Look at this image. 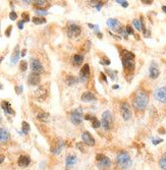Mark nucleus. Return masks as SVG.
<instances>
[{
  "mask_svg": "<svg viewBox=\"0 0 166 170\" xmlns=\"http://www.w3.org/2000/svg\"><path fill=\"white\" fill-rule=\"evenodd\" d=\"M120 56H121V61H122V65H123L124 71L128 72L134 71L136 66L134 53H132L131 51H128V50H122L120 53Z\"/></svg>",
  "mask_w": 166,
  "mask_h": 170,
  "instance_id": "f257e3e1",
  "label": "nucleus"
},
{
  "mask_svg": "<svg viewBox=\"0 0 166 170\" xmlns=\"http://www.w3.org/2000/svg\"><path fill=\"white\" fill-rule=\"evenodd\" d=\"M149 103V97L148 94L145 91H139L136 93L135 97L132 98V106L137 110H144L147 107Z\"/></svg>",
  "mask_w": 166,
  "mask_h": 170,
  "instance_id": "f03ea898",
  "label": "nucleus"
},
{
  "mask_svg": "<svg viewBox=\"0 0 166 170\" xmlns=\"http://www.w3.org/2000/svg\"><path fill=\"white\" fill-rule=\"evenodd\" d=\"M115 162L117 167L121 170H127L132 166V158L128 155V153L125 151H120L119 153H117Z\"/></svg>",
  "mask_w": 166,
  "mask_h": 170,
  "instance_id": "7ed1b4c3",
  "label": "nucleus"
},
{
  "mask_svg": "<svg viewBox=\"0 0 166 170\" xmlns=\"http://www.w3.org/2000/svg\"><path fill=\"white\" fill-rule=\"evenodd\" d=\"M101 125L104 127L106 131H109L111 129L112 125H113V116H112V113L110 111H105L102 114V122Z\"/></svg>",
  "mask_w": 166,
  "mask_h": 170,
  "instance_id": "20e7f679",
  "label": "nucleus"
},
{
  "mask_svg": "<svg viewBox=\"0 0 166 170\" xmlns=\"http://www.w3.org/2000/svg\"><path fill=\"white\" fill-rule=\"evenodd\" d=\"M119 110H120V114L124 120H129V119L132 118V108H131V105H129L127 101H122L120 103V105H119Z\"/></svg>",
  "mask_w": 166,
  "mask_h": 170,
  "instance_id": "39448f33",
  "label": "nucleus"
},
{
  "mask_svg": "<svg viewBox=\"0 0 166 170\" xmlns=\"http://www.w3.org/2000/svg\"><path fill=\"white\" fill-rule=\"evenodd\" d=\"M48 96H49V91L46 86H40L34 92V97L36 100H38L39 102L45 101V100L48 98Z\"/></svg>",
  "mask_w": 166,
  "mask_h": 170,
  "instance_id": "423d86ee",
  "label": "nucleus"
},
{
  "mask_svg": "<svg viewBox=\"0 0 166 170\" xmlns=\"http://www.w3.org/2000/svg\"><path fill=\"white\" fill-rule=\"evenodd\" d=\"M96 161H97V166L100 169H107L111 165V160L103 154H98L96 156Z\"/></svg>",
  "mask_w": 166,
  "mask_h": 170,
  "instance_id": "0eeeda50",
  "label": "nucleus"
},
{
  "mask_svg": "<svg viewBox=\"0 0 166 170\" xmlns=\"http://www.w3.org/2000/svg\"><path fill=\"white\" fill-rule=\"evenodd\" d=\"M82 33V29L75 22H69L67 25V36L69 38H77Z\"/></svg>",
  "mask_w": 166,
  "mask_h": 170,
  "instance_id": "6e6552de",
  "label": "nucleus"
},
{
  "mask_svg": "<svg viewBox=\"0 0 166 170\" xmlns=\"http://www.w3.org/2000/svg\"><path fill=\"white\" fill-rule=\"evenodd\" d=\"M83 111L81 108H77L75 109L74 111H71V121L74 123V124H81L83 121Z\"/></svg>",
  "mask_w": 166,
  "mask_h": 170,
  "instance_id": "1a4fd4ad",
  "label": "nucleus"
},
{
  "mask_svg": "<svg viewBox=\"0 0 166 170\" xmlns=\"http://www.w3.org/2000/svg\"><path fill=\"white\" fill-rule=\"evenodd\" d=\"M154 98L161 103H166V87H159L153 93Z\"/></svg>",
  "mask_w": 166,
  "mask_h": 170,
  "instance_id": "9d476101",
  "label": "nucleus"
},
{
  "mask_svg": "<svg viewBox=\"0 0 166 170\" xmlns=\"http://www.w3.org/2000/svg\"><path fill=\"white\" fill-rule=\"evenodd\" d=\"M90 75H91V71H90V65L88 64H84L83 67L79 71V79L83 83H86L90 78Z\"/></svg>",
  "mask_w": 166,
  "mask_h": 170,
  "instance_id": "9b49d317",
  "label": "nucleus"
},
{
  "mask_svg": "<svg viewBox=\"0 0 166 170\" xmlns=\"http://www.w3.org/2000/svg\"><path fill=\"white\" fill-rule=\"evenodd\" d=\"M31 69L34 73H38V75L44 71V67H43L42 63L40 62V60L35 58L31 59Z\"/></svg>",
  "mask_w": 166,
  "mask_h": 170,
  "instance_id": "f8f14e48",
  "label": "nucleus"
},
{
  "mask_svg": "<svg viewBox=\"0 0 166 170\" xmlns=\"http://www.w3.org/2000/svg\"><path fill=\"white\" fill-rule=\"evenodd\" d=\"M82 140H83V142H84L85 144H87L89 146H94L96 144L95 139L93 138V136L90 134L89 132H83Z\"/></svg>",
  "mask_w": 166,
  "mask_h": 170,
  "instance_id": "ddd939ff",
  "label": "nucleus"
},
{
  "mask_svg": "<svg viewBox=\"0 0 166 170\" xmlns=\"http://www.w3.org/2000/svg\"><path fill=\"white\" fill-rule=\"evenodd\" d=\"M82 101L83 102H86V103H90V102H93V101H96V96L93 94L92 92H84L82 95Z\"/></svg>",
  "mask_w": 166,
  "mask_h": 170,
  "instance_id": "4468645a",
  "label": "nucleus"
},
{
  "mask_svg": "<svg viewBox=\"0 0 166 170\" xmlns=\"http://www.w3.org/2000/svg\"><path fill=\"white\" fill-rule=\"evenodd\" d=\"M107 26L110 28L112 31H118L119 29L121 28V25L117 19L115 18H110L107 21Z\"/></svg>",
  "mask_w": 166,
  "mask_h": 170,
  "instance_id": "2eb2a0df",
  "label": "nucleus"
},
{
  "mask_svg": "<svg viewBox=\"0 0 166 170\" xmlns=\"http://www.w3.org/2000/svg\"><path fill=\"white\" fill-rule=\"evenodd\" d=\"M40 81H41V79H40V75L38 73H34L32 72L31 75H29V79H28V82L30 85L32 86H37L40 84Z\"/></svg>",
  "mask_w": 166,
  "mask_h": 170,
  "instance_id": "dca6fc26",
  "label": "nucleus"
},
{
  "mask_svg": "<svg viewBox=\"0 0 166 170\" xmlns=\"http://www.w3.org/2000/svg\"><path fill=\"white\" fill-rule=\"evenodd\" d=\"M18 163V166H21V167H28L30 165V163H31V158H30L29 156L22 155V156H19Z\"/></svg>",
  "mask_w": 166,
  "mask_h": 170,
  "instance_id": "f3484780",
  "label": "nucleus"
},
{
  "mask_svg": "<svg viewBox=\"0 0 166 170\" xmlns=\"http://www.w3.org/2000/svg\"><path fill=\"white\" fill-rule=\"evenodd\" d=\"M75 163H77V156H75V155L71 154V155H68L67 157H66L65 164H66V167H67V168L74 167Z\"/></svg>",
  "mask_w": 166,
  "mask_h": 170,
  "instance_id": "a211bd4d",
  "label": "nucleus"
},
{
  "mask_svg": "<svg viewBox=\"0 0 166 170\" xmlns=\"http://www.w3.org/2000/svg\"><path fill=\"white\" fill-rule=\"evenodd\" d=\"M149 71H150V78L151 79H157L159 75H160V71H159V68L157 67V65H156L155 63H153V64L150 66Z\"/></svg>",
  "mask_w": 166,
  "mask_h": 170,
  "instance_id": "6ab92c4d",
  "label": "nucleus"
},
{
  "mask_svg": "<svg viewBox=\"0 0 166 170\" xmlns=\"http://www.w3.org/2000/svg\"><path fill=\"white\" fill-rule=\"evenodd\" d=\"M9 139H10V135H9V132L6 131L5 128L0 127V143L7 142V141H9Z\"/></svg>",
  "mask_w": 166,
  "mask_h": 170,
  "instance_id": "aec40b11",
  "label": "nucleus"
},
{
  "mask_svg": "<svg viewBox=\"0 0 166 170\" xmlns=\"http://www.w3.org/2000/svg\"><path fill=\"white\" fill-rule=\"evenodd\" d=\"M1 107H2L3 110H4V112L7 113V114H14V111H13V109H12L10 103H9V102H7V101H2Z\"/></svg>",
  "mask_w": 166,
  "mask_h": 170,
  "instance_id": "412c9836",
  "label": "nucleus"
},
{
  "mask_svg": "<svg viewBox=\"0 0 166 170\" xmlns=\"http://www.w3.org/2000/svg\"><path fill=\"white\" fill-rule=\"evenodd\" d=\"M19 56H21V51H19L18 46H16L14 50H13V53H12V56H11V64H15V63L18 61Z\"/></svg>",
  "mask_w": 166,
  "mask_h": 170,
  "instance_id": "4be33fe9",
  "label": "nucleus"
},
{
  "mask_svg": "<svg viewBox=\"0 0 166 170\" xmlns=\"http://www.w3.org/2000/svg\"><path fill=\"white\" fill-rule=\"evenodd\" d=\"M83 60H84V57H83V55H81V54H75V55H74V57H72V62H74V64H75V65L82 64Z\"/></svg>",
  "mask_w": 166,
  "mask_h": 170,
  "instance_id": "5701e85b",
  "label": "nucleus"
},
{
  "mask_svg": "<svg viewBox=\"0 0 166 170\" xmlns=\"http://www.w3.org/2000/svg\"><path fill=\"white\" fill-rule=\"evenodd\" d=\"M61 149H62V143L61 142H57V144L53 147L51 151H52L53 154H58V153L61 151Z\"/></svg>",
  "mask_w": 166,
  "mask_h": 170,
  "instance_id": "b1692460",
  "label": "nucleus"
},
{
  "mask_svg": "<svg viewBox=\"0 0 166 170\" xmlns=\"http://www.w3.org/2000/svg\"><path fill=\"white\" fill-rule=\"evenodd\" d=\"M32 21L35 25H42V24H45L46 22V19L44 18H39V16H35V18H33Z\"/></svg>",
  "mask_w": 166,
  "mask_h": 170,
  "instance_id": "393cba45",
  "label": "nucleus"
},
{
  "mask_svg": "<svg viewBox=\"0 0 166 170\" xmlns=\"http://www.w3.org/2000/svg\"><path fill=\"white\" fill-rule=\"evenodd\" d=\"M65 82H66V84H67L68 86H71V85H75V83L78 82V79H75L74 75H68L67 78H66Z\"/></svg>",
  "mask_w": 166,
  "mask_h": 170,
  "instance_id": "a878e982",
  "label": "nucleus"
},
{
  "mask_svg": "<svg viewBox=\"0 0 166 170\" xmlns=\"http://www.w3.org/2000/svg\"><path fill=\"white\" fill-rule=\"evenodd\" d=\"M22 132L24 135H26L30 132V124L26 121H22Z\"/></svg>",
  "mask_w": 166,
  "mask_h": 170,
  "instance_id": "bb28decb",
  "label": "nucleus"
},
{
  "mask_svg": "<svg viewBox=\"0 0 166 170\" xmlns=\"http://www.w3.org/2000/svg\"><path fill=\"white\" fill-rule=\"evenodd\" d=\"M48 117H49V114L46 112H40L37 115V118L41 121H46L48 119Z\"/></svg>",
  "mask_w": 166,
  "mask_h": 170,
  "instance_id": "cd10ccee",
  "label": "nucleus"
},
{
  "mask_svg": "<svg viewBox=\"0 0 166 170\" xmlns=\"http://www.w3.org/2000/svg\"><path fill=\"white\" fill-rule=\"evenodd\" d=\"M132 25H134V26L136 29L138 30V31H141V30L143 29V26H142V22L140 19H137V18H135L134 21H132Z\"/></svg>",
  "mask_w": 166,
  "mask_h": 170,
  "instance_id": "c85d7f7f",
  "label": "nucleus"
},
{
  "mask_svg": "<svg viewBox=\"0 0 166 170\" xmlns=\"http://www.w3.org/2000/svg\"><path fill=\"white\" fill-rule=\"evenodd\" d=\"M92 126L94 128H99L101 126V122L98 120L97 118H96V116H94V117H93V119H92Z\"/></svg>",
  "mask_w": 166,
  "mask_h": 170,
  "instance_id": "c756f323",
  "label": "nucleus"
},
{
  "mask_svg": "<svg viewBox=\"0 0 166 170\" xmlns=\"http://www.w3.org/2000/svg\"><path fill=\"white\" fill-rule=\"evenodd\" d=\"M159 165L161 166L162 169L166 170V153L163 155V157L160 159V161H159Z\"/></svg>",
  "mask_w": 166,
  "mask_h": 170,
  "instance_id": "7c9ffc66",
  "label": "nucleus"
},
{
  "mask_svg": "<svg viewBox=\"0 0 166 170\" xmlns=\"http://www.w3.org/2000/svg\"><path fill=\"white\" fill-rule=\"evenodd\" d=\"M19 68H21L22 71H26V68H28V62L26 60H22L21 63H19Z\"/></svg>",
  "mask_w": 166,
  "mask_h": 170,
  "instance_id": "2f4dec72",
  "label": "nucleus"
},
{
  "mask_svg": "<svg viewBox=\"0 0 166 170\" xmlns=\"http://www.w3.org/2000/svg\"><path fill=\"white\" fill-rule=\"evenodd\" d=\"M47 1H44V0H38V1H34V4L36 6H45L46 4H47Z\"/></svg>",
  "mask_w": 166,
  "mask_h": 170,
  "instance_id": "473e14b6",
  "label": "nucleus"
},
{
  "mask_svg": "<svg viewBox=\"0 0 166 170\" xmlns=\"http://www.w3.org/2000/svg\"><path fill=\"white\" fill-rule=\"evenodd\" d=\"M22 22H29L30 21V14L28 12H24L22 13Z\"/></svg>",
  "mask_w": 166,
  "mask_h": 170,
  "instance_id": "72a5a7b5",
  "label": "nucleus"
},
{
  "mask_svg": "<svg viewBox=\"0 0 166 170\" xmlns=\"http://www.w3.org/2000/svg\"><path fill=\"white\" fill-rule=\"evenodd\" d=\"M9 18H10L11 21H15V19L18 18V14L15 13V11H11L9 13Z\"/></svg>",
  "mask_w": 166,
  "mask_h": 170,
  "instance_id": "f704fd0d",
  "label": "nucleus"
},
{
  "mask_svg": "<svg viewBox=\"0 0 166 170\" xmlns=\"http://www.w3.org/2000/svg\"><path fill=\"white\" fill-rule=\"evenodd\" d=\"M125 31H127L128 35H134V30H132V28L131 26H125Z\"/></svg>",
  "mask_w": 166,
  "mask_h": 170,
  "instance_id": "c9c22d12",
  "label": "nucleus"
},
{
  "mask_svg": "<svg viewBox=\"0 0 166 170\" xmlns=\"http://www.w3.org/2000/svg\"><path fill=\"white\" fill-rule=\"evenodd\" d=\"M36 13L39 14V15H46L48 12L46 10H44V9H37V10H36Z\"/></svg>",
  "mask_w": 166,
  "mask_h": 170,
  "instance_id": "e433bc0d",
  "label": "nucleus"
},
{
  "mask_svg": "<svg viewBox=\"0 0 166 170\" xmlns=\"http://www.w3.org/2000/svg\"><path fill=\"white\" fill-rule=\"evenodd\" d=\"M116 2H117L118 4L122 5L123 7H128V1H123V0H117Z\"/></svg>",
  "mask_w": 166,
  "mask_h": 170,
  "instance_id": "4c0bfd02",
  "label": "nucleus"
},
{
  "mask_svg": "<svg viewBox=\"0 0 166 170\" xmlns=\"http://www.w3.org/2000/svg\"><path fill=\"white\" fill-rule=\"evenodd\" d=\"M11 30H12V26H9L8 28H7V30L5 31V36H6V37H9V36H10Z\"/></svg>",
  "mask_w": 166,
  "mask_h": 170,
  "instance_id": "58836bf2",
  "label": "nucleus"
},
{
  "mask_svg": "<svg viewBox=\"0 0 166 170\" xmlns=\"http://www.w3.org/2000/svg\"><path fill=\"white\" fill-rule=\"evenodd\" d=\"M106 72H108L109 73V75H110V78L111 79H114V73H116L115 71H109V69H106Z\"/></svg>",
  "mask_w": 166,
  "mask_h": 170,
  "instance_id": "ea45409f",
  "label": "nucleus"
},
{
  "mask_svg": "<svg viewBox=\"0 0 166 170\" xmlns=\"http://www.w3.org/2000/svg\"><path fill=\"white\" fill-rule=\"evenodd\" d=\"M18 26L19 30H22V29H24V22H22V21H19V22H18Z\"/></svg>",
  "mask_w": 166,
  "mask_h": 170,
  "instance_id": "a19ab883",
  "label": "nucleus"
},
{
  "mask_svg": "<svg viewBox=\"0 0 166 170\" xmlns=\"http://www.w3.org/2000/svg\"><path fill=\"white\" fill-rule=\"evenodd\" d=\"M102 5H103V2H97L96 3V8H97V10H100Z\"/></svg>",
  "mask_w": 166,
  "mask_h": 170,
  "instance_id": "79ce46f5",
  "label": "nucleus"
},
{
  "mask_svg": "<svg viewBox=\"0 0 166 170\" xmlns=\"http://www.w3.org/2000/svg\"><path fill=\"white\" fill-rule=\"evenodd\" d=\"M101 76H102V79H103V81H104L105 83H107V79H106V75H105V73L101 72Z\"/></svg>",
  "mask_w": 166,
  "mask_h": 170,
  "instance_id": "37998d69",
  "label": "nucleus"
},
{
  "mask_svg": "<svg viewBox=\"0 0 166 170\" xmlns=\"http://www.w3.org/2000/svg\"><path fill=\"white\" fill-rule=\"evenodd\" d=\"M142 2L145 3V4H152V3H153V1H146V0H143Z\"/></svg>",
  "mask_w": 166,
  "mask_h": 170,
  "instance_id": "c03bdc74",
  "label": "nucleus"
},
{
  "mask_svg": "<svg viewBox=\"0 0 166 170\" xmlns=\"http://www.w3.org/2000/svg\"><path fill=\"white\" fill-rule=\"evenodd\" d=\"M4 161V156L3 155H0V164H1V163Z\"/></svg>",
  "mask_w": 166,
  "mask_h": 170,
  "instance_id": "a18cd8bd",
  "label": "nucleus"
},
{
  "mask_svg": "<svg viewBox=\"0 0 166 170\" xmlns=\"http://www.w3.org/2000/svg\"><path fill=\"white\" fill-rule=\"evenodd\" d=\"M26 49H24V50H22V51L21 55H22V56H25V55H26Z\"/></svg>",
  "mask_w": 166,
  "mask_h": 170,
  "instance_id": "49530a36",
  "label": "nucleus"
},
{
  "mask_svg": "<svg viewBox=\"0 0 166 170\" xmlns=\"http://www.w3.org/2000/svg\"><path fill=\"white\" fill-rule=\"evenodd\" d=\"M88 26H89L91 29H94V28H95V26H94V25H92V24H88Z\"/></svg>",
  "mask_w": 166,
  "mask_h": 170,
  "instance_id": "de8ad7c7",
  "label": "nucleus"
},
{
  "mask_svg": "<svg viewBox=\"0 0 166 170\" xmlns=\"http://www.w3.org/2000/svg\"><path fill=\"white\" fill-rule=\"evenodd\" d=\"M162 10H163L164 12H166V6H165V5L162 6Z\"/></svg>",
  "mask_w": 166,
  "mask_h": 170,
  "instance_id": "09e8293b",
  "label": "nucleus"
},
{
  "mask_svg": "<svg viewBox=\"0 0 166 170\" xmlns=\"http://www.w3.org/2000/svg\"><path fill=\"white\" fill-rule=\"evenodd\" d=\"M3 89V87L1 86V84H0V90H2Z\"/></svg>",
  "mask_w": 166,
  "mask_h": 170,
  "instance_id": "8fccbe9b",
  "label": "nucleus"
},
{
  "mask_svg": "<svg viewBox=\"0 0 166 170\" xmlns=\"http://www.w3.org/2000/svg\"><path fill=\"white\" fill-rule=\"evenodd\" d=\"M0 119H1V116H0Z\"/></svg>",
  "mask_w": 166,
  "mask_h": 170,
  "instance_id": "3c124183",
  "label": "nucleus"
},
{
  "mask_svg": "<svg viewBox=\"0 0 166 170\" xmlns=\"http://www.w3.org/2000/svg\"><path fill=\"white\" fill-rule=\"evenodd\" d=\"M162 170H164V169H162Z\"/></svg>",
  "mask_w": 166,
  "mask_h": 170,
  "instance_id": "603ef678",
  "label": "nucleus"
}]
</instances>
